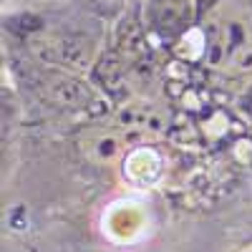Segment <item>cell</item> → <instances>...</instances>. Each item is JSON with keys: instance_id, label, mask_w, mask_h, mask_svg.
<instances>
[{"instance_id": "7a4b0ae2", "label": "cell", "mask_w": 252, "mask_h": 252, "mask_svg": "<svg viewBox=\"0 0 252 252\" xmlns=\"http://www.w3.org/2000/svg\"><path fill=\"white\" fill-rule=\"evenodd\" d=\"M106 43L109 38L98 23H86L78 18L40 23L26 35V51L31 61L83 76H91Z\"/></svg>"}, {"instance_id": "277c9868", "label": "cell", "mask_w": 252, "mask_h": 252, "mask_svg": "<svg viewBox=\"0 0 252 252\" xmlns=\"http://www.w3.org/2000/svg\"><path fill=\"white\" fill-rule=\"evenodd\" d=\"M114 126L121 129L126 136H139V139H159L166 136L172 126L169 111L164 103L146 98V96H134L126 98L116 106L114 114Z\"/></svg>"}, {"instance_id": "8992f818", "label": "cell", "mask_w": 252, "mask_h": 252, "mask_svg": "<svg viewBox=\"0 0 252 252\" xmlns=\"http://www.w3.org/2000/svg\"><path fill=\"white\" fill-rule=\"evenodd\" d=\"M81 149L91 161L96 164H114L119 159H126V146H129V136L121 129L111 126V129H86L81 136Z\"/></svg>"}, {"instance_id": "6da1fadb", "label": "cell", "mask_w": 252, "mask_h": 252, "mask_svg": "<svg viewBox=\"0 0 252 252\" xmlns=\"http://www.w3.org/2000/svg\"><path fill=\"white\" fill-rule=\"evenodd\" d=\"M202 61L227 78L252 81V3L250 0H209L199 5L197 26Z\"/></svg>"}, {"instance_id": "3957f363", "label": "cell", "mask_w": 252, "mask_h": 252, "mask_svg": "<svg viewBox=\"0 0 252 252\" xmlns=\"http://www.w3.org/2000/svg\"><path fill=\"white\" fill-rule=\"evenodd\" d=\"M35 63V61H33ZM33 89L46 103L56 109H66L86 116H103L109 111V98L103 94L91 76L48 68L35 63L33 73Z\"/></svg>"}, {"instance_id": "5b68a950", "label": "cell", "mask_w": 252, "mask_h": 252, "mask_svg": "<svg viewBox=\"0 0 252 252\" xmlns=\"http://www.w3.org/2000/svg\"><path fill=\"white\" fill-rule=\"evenodd\" d=\"M141 10L149 33L169 46L197 26L199 15L194 0H141Z\"/></svg>"}]
</instances>
